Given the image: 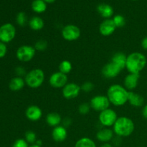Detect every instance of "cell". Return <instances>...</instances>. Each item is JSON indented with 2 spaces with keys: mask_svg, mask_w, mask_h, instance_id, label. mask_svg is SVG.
<instances>
[{
  "mask_svg": "<svg viewBox=\"0 0 147 147\" xmlns=\"http://www.w3.org/2000/svg\"><path fill=\"white\" fill-rule=\"evenodd\" d=\"M17 30L11 23H6L0 26V42L9 43L15 38Z\"/></svg>",
  "mask_w": 147,
  "mask_h": 147,
  "instance_id": "cell-7",
  "label": "cell"
},
{
  "mask_svg": "<svg viewBox=\"0 0 147 147\" xmlns=\"http://www.w3.org/2000/svg\"><path fill=\"white\" fill-rule=\"evenodd\" d=\"M97 10L99 14H100V15L102 17L106 19V20L111 19V17L113 14V9L110 5H109V4H100V5L98 6Z\"/></svg>",
  "mask_w": 147,
  "mask_h": 147,
  "instance_id": "cell-22",
  "label": "cell"
},
{
  "mask_svg": "<svg viewBox=\"0 0 147 147\" xmlns=\"http://www.w3.org/2000/svg\"><path fill=\"white\" fill-rule=\"evenodd\" d=\"M71 124H72V119H70V118H68V117L65 118V119L62 121V125L65 128L69 127Z\"/></svg>",
  "mask_w": 147,
  "mask_h": 147,
  "instance_id": "cell-36",
  "label": "cell"
},
{
  "mask_svg": "<svg viewBox=\"0 0 147 147\" xmlns=\"http://www.w3.org/2000/svg\"><path fill=\"white\" fill-rule=\"evenodd\" d=\"M62 37L68 42L76 41L80 38L81 31L78 26L74 24H67L62 29Z\"/></svg>",
  "mask_w": 147,
  "mask_h": 147,
  "instance_id": "cell-9",
  "label": "cell"
},
{
  "mask_svg": "<svg viewBox=\"0 0 147 147\" xmlns=\"http://www.w3.org/2000/svg\"><path fill=\"white\" fill-rule=\"evenodd\" d=\"M52 138L53 140L57 143L63 142L66 140L67 137V131L65 127L63 125H60L53 128L52 131Z\"/></svg>",
  "mask_w": 147,
  "mask_h": 147,
  "instance_id": "cell-17",
  "label": "cell"
},
{
  "mask_svg": "<svg viewBox=\"0 0 147 147\" xmlns=\"http://www.w3.org/2000/svg\"><path fill=\"white\" fill-rule=\"evenodd\" d=\"M135 125L131 119L121 116L113 126V131L118 137H128L134 133Z\"/></svg>",
  "mask_w": 147,
  "mask_h": 147,
  "instance_id": "cell-3",
  "label": "cell"
},
{
  "mask_svg": "<svg viewBox=\"0 0 147 147\" xmlns=\"http://www.w3.org/2000/svg\"><path fill=\"white\" fill-rule=\"evenodd\" d=\"M117 113L112 109H107L100 112L98 116V121L103 127H113L118 119Z\"/></svg>",
  "mask_w": 147,
  "mask_h": 147,
  "instance_id": "cell-5",
  "label": "cell"
},
{
  "mask_svg": "<svg viewBox=\"0 0 147 147\" xmlns=\"http://www.w3.org/2000/svg\"><path fill=\"white\" fill-rule=\"evenodd\" d=\"M43 1H45V2H47V3H53V2H54L55 0H43Z\"/></svg>",
  "mask_w": 147,
  "mask_h": 147,
  "instance_id": "cell-41",
  "label": "cell"
},
{
  "mask_svg": "<svg viewBox=\"0 0 147 147\" xmlns=\"http://www.w3.org/2000/svg\"><path fill=\"white\" fill-rule=\"evenodd\" d=\"M142 47L144 50H147V36L146 37H144L142 40Z\"/></svg>",
  "mask_w": 147,
  "mask_h": 147,
  "instance_id": "cell-37",
  "label": "cell"
},
{
  "mask_svg": "<svg viewBox=\"0 0 147 147\" xmlns=\"http://www.w3.org/2000/svg\"><path fill=\"white\" fill-rule=\"evenodd\" d=\"M134 1H135V0H134Z\"/></svg>",
  "mask_w": 147,
  "mask_h": 147,
  "instance_id": "cell-43",
  "label": "cell"
},
{
  "mask_svg": "<svg viewBox=\"0 0 147 147\" xmlns=\"http://www.w3.org/2000/svg\"><path fill=\"white\" fill-rule=\"evenodd\" d=\"M45 121L49 126L55 128L61 124L63 119L61 116L57 112H50L46 116Z\"/></svg>",
  "mask_w": 147,
  "mask_h": 147,
  "instance_id": "cell-19",
  "label": "cell"
},
{
  "mask_svg": "<svg viewBox=\"0 0 147 147\" xmlns=\"http://www.w3.org/2000/svg\"><path fill=\"white\" fill-rule=\"evenodd\" d=\"M74 147H97L93 139L89 137H82L76 142Z\"/></svg>",
  "mask_w": 147,
  "mask_h": 147,
  "instance_id": "cell-24",
  "label": "cell"
},
{
  "mask_svg": "<svg viewBox=\"0 0 147 147\" xmlns=\"http://www.w3.org/2000/svg\"><path fill=\"white\" fill-rule=\"evenodd\" d=\"M140 74H134V73H129L123 80V86L129 91H133L137 88L139 84Z\"/></svg>",
  "mask_w": 147,
  "mask_h": 147,
  "instance_id": "cell-16",
  "label": "cell"
},
{
  "mask_svg": "<svg viewBox=\"0 0 147 147\" xmlns=\"http://www.w3.org/2000/svg\"><path fill=\"white\" fill-rule=\"evenodd\" d=\"M90 109H91V107H90V103H83L78 106L79 113L83 116L88 114L89 112L90 111Z\"/></svg>",
  "mask_w": 147,
  "mask_h": 147,
  "instance_id": "cell-31",
  "label": "cell"
},
{
  "mask_svg": "<svg viewBox=\"0 0 147 147\" xmlns=\"http://www.w3.org/2000/svg\"><path fill=\"white\" fill-rule=\"evenodd\" d=\"M36 144L39 145V146H42V142L41 140H37V142H36Z\"/></svg>",
  "mask_w": 147,
  "mask_h": 147,
  "instance_id": "cell-40",
  "label": "cell"
},
{
  "mask_svg": "<svg viewBox=\"0 0 147 147\" xmlns=\"http://www.w3.org/2000/svg\"><path fill=\"white\" fill-rule=\"evenodd\" d=\"M116 27L112 19H107L100 23L99 26V32L104 37H109L116 31Z\"/></svg>",
  "mask_w": 147,
  "mask_h": 147,
  "instance_id": "cell-13",
  "label": "cell"
},
{
  "mask_svg": "<svg viewBox=\"0 0 147 147\" xmlns=\"http://www.w3.org/2000/svg\"><path fill=\"white\" fill-rule=\"evenodd\" d=\"M81 92L80 86L76 83H67L62 88V95L67 100L75 99L80 95Z\"/></svg>",
  "mask_w": 147,
  "mask_h": 147,
  "instance_id": "cell-10",
  "label": "cell"
},
{
  "mask_svg": "<svg viewBox=\"0 0 147 147\" xmlns=\"http://www.w3.org/2000/svg\"><path fill=\"white\" fill-rule=\"evenodd\" d=\"M100 147H113V146L109 143H105V144H103L100 146Z\"/></svg>",
  "mask_w": 147,
  "mask_h": 147,
  "instance_id": "cell-39",
  "label": "cell"
},
{
  "mask_svg": "<svg viewBox=\"0 0 147 147\" xmlns=\"http://www.w3.org/2000/svg\"><path fill=\"white\" fill-rule=\"evenodd\" d=\"M94 84H93V83H91V82L89 81L85 82V83H83V84L80 86L81 90L82 91L85 92V93H90V92H91L92 90L94 89Z\"/></svg>",
  "mask_w": 147,
  "mask_h": 147,
  "instance_id": "cell-32",
  "label": "cell"
},
{
  "mask_svg": "<svg viewBox=\"0 0 147 147\" xmlns=\"http://www.w3.org/2000/svg\"><path fill=\"white\" fill-rule=\"evenodd\" d=\"M112 20H113L116 28H121L126 24V20L123 16L120 15V14L115 15Z\"/></svg>",
  "mask_w": 147,
  "mask_h": 147,
  "instance_id": "cell-30",
  "label": "cell"
},
{
  "mask_svg": "<svg viewBox=\"0 0 147 147\" xmlns=\"http://www.w3.org/2000/svg\"><path fill=\"white\" fill-rule=\"evenodd\" d=\"M36 50L34 46L24 45L19 47L16 52V57L22 63H28L34 57Z\"/></svg>",
  "mask_w": 147,
  "mask_h": 147,
  "instance_id": "cell-6",
  "label": "cell"
},
{
  "mask_svg": "<svg viewBox=\"0 0 147 147\" xmlns=\"http://www.w3.org/2000/svg\"><path fill=\"white\" fill-rule=\"evenodd\" d=\"M146 57L143 53L134 52L127 55L126 68L129 73L140 74L146 65Z\"/></svg>",
  "mask_w": 147,
  "mask_h": 147,
  "instance_id": "cell-2",
  "label": "cell"
},
{
  "mask_svg": "<svg viewBox=\"0 0 147 147\" xmlns=\"http://www.w3.org/2000/svg\"><path fill=\"white\" fill-rule=\"evenodd\" d=\"M142 115L144 117V119H146L147 120V104L145 105L143 107V109H142Z\"/></svg>",
  "mask_w": 147,
  "mask_h": 147,
  "instance_id": "cell-38",
  "label": "cell"
},
{
  "mask_svg": "<svg viewBox=\"0 0 147 147\" xmlns=\"http://www.w3.org/2000/svg\"><path fill=\"white\" fill-rule=\"evenodd\" d=\"M47 46H48L47 42L45 40L41 39V40H39L36 42L34 47L37 52H44L47 50Z\"/></svg>",
  "mask_w": 147,
  "mask_h": 147,
  "instance_id": "cell-27",
  "label": "cell"
},
{
  "mask_svg": "<svg viewBox=\"0 0 147 147\" xmlns=\"http://www.w3.org/2000/svg\"><path fill=\"white\" fill-rule=\"evenodd\" d=\"M67 83V75L64 74L60 71L53 73L49 78V84L54 88H63Z\"/></svg>",
  "mask_w": 147,
  "mask_h": 147,
  "instance_id": "cell-11",
  "label": "cell"
},
{
  "mask_svg": "<svg viewBox=\"0 0 147 147\" xmlns=\"http://www.w3.org/2000/svg\"><path fill=\"white\" fill-rule=\"evenodd\" d=\"M114 134L113 129L111 128L103 127L98 131L96 136L98 142L105 144L110 142L114 137Z\"/></svg>",
  "mask_w": 147,
  "mask_h": 147,
  "instance_id": "cell-15",
  "label": "cell"
},
{
  "mask_svg": "<svg viewBox=\"0 0 147 147\" xmlns=\"http://www.w3.org/2000/svg\"><path fill=\"white\" fill-rule=\"evenodd\" d=\"M89 103H90L91 109L99 113L106 109H109L111 104L108 97L104 95H96L93 96L90 99Z\"/></svg>",
  "mask_w": 147,
  "mask_h": 147,
  "instance_id": "cell-8",
  "label": "cell"
},
{
  "mask_svg": "<svg viewBox=\"0 0 147 147\" xmlns=\"http://www.w3.org/2000/svg\"><path fill=\"white\" fill-rule=\"evenodd\" d=\"M72 69H73V65L67 60H63L59 65V71L65 75L69 74L71 72Z\"/></svg>",
  "mask_w": 147,
  "mask_h": 147,
  "instance_id": "cell-26",
  "label": "cell"
},
{
  "mask_svg": "<svg viewBox=\"0 0 147 147\" xmlns=\"http://www.w3.org/2000/svg\"><path fill=\"white\" fill-rule=\"evenodd\" d=\"M25 116L30 121H38L42 116V111L39 106L36 105H32L28 106L26 109Z\"/></svg>",
  "mask_w": 147,
  "mask_h": 147,
  "instance_id": "cell-14",
  "label": "cell"
},
{
  "mask_svg": "<svg viewBox=\"0 0 147 147\" xmlns=\"http://www.w3.org/2000/svg\"><path fill=\"white\" fill-rule=\"evenodd\" d=\"M28 24L30 29L34 31H40V30H42L45 26V23L42 19L37 16L32 17L29 20Z\"/></svg>",
  "mask_w": 147,
  "mask_h": 147,
  "instance_id": "cell-23",
  "label": "cell"
},
{
  "mask_svg": "<svg viewBox=\"0 0 147 147\" xmlns=\"http://www.w3.org/2000/svg\"><path fill=\"white\" fill-rule=\"evenodd\" d=\"M129 90L120 84H113L108 88L106 96L111 104L116 107L123 106L128 103Z\"/></svg>",
  "mask_w": 147,
  "mask_h": 147,
  "instance_id": "cell-1",
  "label": "cell"
},
{
  "mask_svg": "<svg viewBox=\"0 0 147 147\" xmlns=\"http://www.w3.org/2000/svg\"><path fill=\"white\" fill-rule=\"evenodd\" d=\"M45 79L44 71L40 68H34L30 70L24 77L26 86L32 89L41 87Z\"/></svg>",
  "mask_w": 147,
  "mask_h": 147,
  "instance_id": "cell-4",
  "label": "cell"
},
{
  "mask_svg": "<svg viewBox=\"0 0 147 147\" xmlns=\"http://www.w3.org/2000/svg\"><path fill=\"white\" fill-rule=\"evenodd\" d=\"M25 86L26 83L24 78L22 77H18V76H16V77L11 78L9 83V88L11 91L14 92H18L22 90Z\"/></svg>",
  "mask_w": 147,
  "mask_h": 147,
  "instance_id": "cell-20",
  "label": "cell"
},
{
  "mask_svg": "<svg viewBox=\"0 0 147 147\" xmlns=\"http://www.w3.org/2000/svg\"><path fill=\"white\" fill-rule=\"evenodd\" d=\"M7 51H8V49H7V45L2 42H0V59L5 57Z\"/></svg>",
  "mask_w": 147,
  "mask_h": 147,
  "instance_id": "cell-35",
  "label": "cell"
},
{
  "mask_svg": "<svg viewBox=\"0 0 147 147\" xmlns=\"http://www.w3.org/2000/svg\"><path fill=\"white\" fill-rule=\"evenodd\" d=\"M122 70H121L120 67H118L116 65L111 62V63H107L103 67L101 70L102 76L107 79L115 78L117 77Z\"/></svg>",
  "mask_w": 147,
  "mask_h": 147,
  "instance_id": "cell-12",
  "label": "cell"
},
{
  "mask_svg": "<svg viewBox=\"0 0 147 147\" xmlns=\"http://www.w3.org/2000/svg\"><path fill=\"white\" fill-rule=\"evenodd\" d=\"M126 58H127V55H126V54L121 52H118L112 56L111 62L116 65L118 67H120L121 70H123V69L126 68Z\"/></svg>",
  "mask_w": 147,
  "mask_h": 147,
  "instance_id": "cell-21",
  "label": "cell"
},
{
  "mask_svg": "<svg viewBox=\"0 0 147 147\" xmlns=\"http://www.w3.org/2000/svg\"><path fill=\"white\" fill-rule=\"evenodd\" d=\"M30 147H42V146H39V145H37V144H34L30 145Z\"/></svg>",
  "mask_w": 147,
  "mask_h": 147,
  "instance_id": "cell-42",
  "label": "cell"
},
{
  "mask_svg": "<svg viewBox=\"0 0 147 147\" xmlns=\"http://www.w3.org/2000/svg\"><path fill=\"white\" fill-rule=\"evenodd\" d=\"M12 147H30V144L24 139H18L14 142Z\"/></svg>",
  "mask_w": 147,
  "mask_h": 147,
  "instance_id": "cell-33",
  "label": "cell"
},
{
  "mask_svg": "<svg viewBox=\"0 0 147 147\" xmlns=\"http://www.w3.org/2000/svg\"><path fill=\"white\" fill-rule=\"evenodd\" d=\"M14 72H15L16 75L18 77H25L26 74H27V71H26L25 68L22 66H17V67L14 70Z\"/></svg>",
  "mask_w": 147,
  "mask_h": 147,
  "instance_id": "cell-34",
  "label": "cell"
},
{
  "mask_svg": "<svg viewBox=\"0 0 147 147\" xmlns=\"http://www.w3.org/2000/svg\"><path fill=\"white\" fill-rule=\"evenodd\" d=\"M24 139L29 144H34L37 142V135L32 131H27L24 134Z\"/></svg>",
  "mask_w": 147,
  "mask_h": 147,
  "instance_id": "cell-28",
  "label": "cell"
},
{
  "mask_svg": "<svg viewBox=\"0 0 147 147\" xmlns=\"http://www.w3.org/2000/svg\"><path fill=\"white\" fill-rule=\"evenodd\" d=\"M32 9L36 13H42L47 9L46 2L43 0H34L32 4Z\"/></svg>",
  "mask_w": 147,
  "mask_h": 147,
  "instance_id": "cell-25",
  "label": "cell"
},
{
  "mask_svg": "<svg viewBox=\"0 0 147 147\" xmlns=\"http://www.w3.org/2000/svg\"><path fill=\"white\" fill-rule=\"evenodd\" d=\"M16 22H17V24L21 27H24L27 24V17L26 14L23 11L19 12L17 14V17H16Z\"/></svg>",
  "mask_w": 147,
  "mask_h": 147,
  "instance_id": "cell-29",
  "label": "cell"
},
{
  "mask_svg": "<svg viewBox=\"0 0 147 147\" xmlns=\"http://www.w3.org/2000/svg\"><path fill=\"white\" fill-rule=\"evenodd\" d=\"M128 103L134 107H142L144 103V98L142 95L136 93L134 91L129 92Z\"/></svg>",
  "mask_w": 147,
  "mask_h": 147,
  "instance_id": "cell-18",
  "label": "cell"
}]
</instances>
